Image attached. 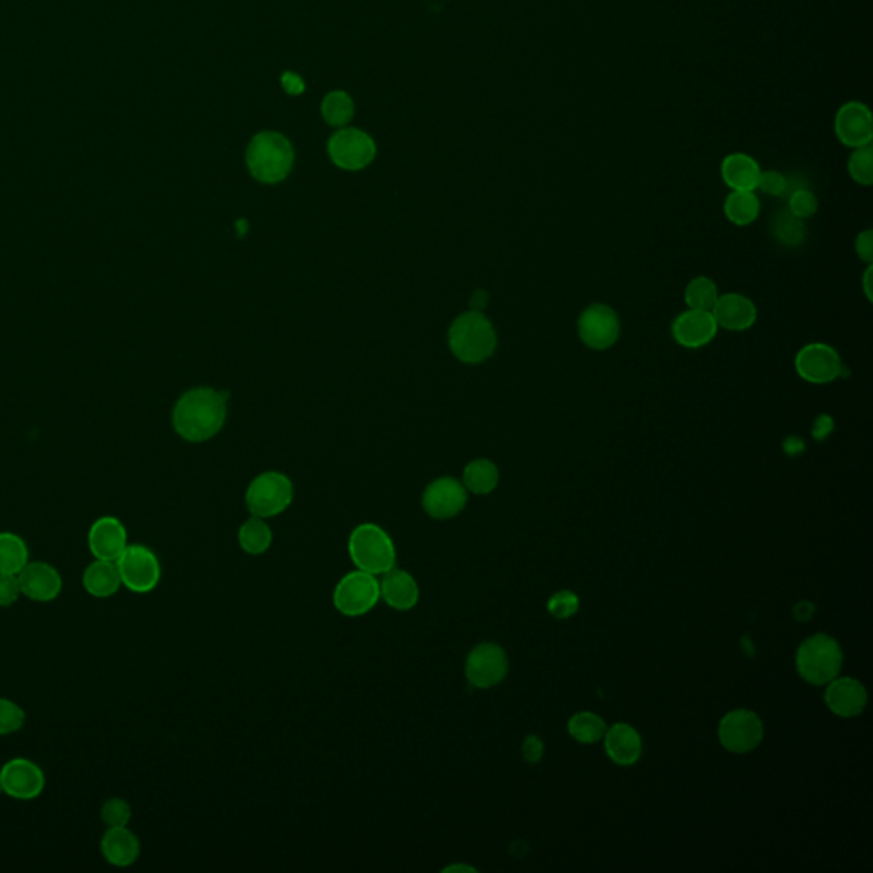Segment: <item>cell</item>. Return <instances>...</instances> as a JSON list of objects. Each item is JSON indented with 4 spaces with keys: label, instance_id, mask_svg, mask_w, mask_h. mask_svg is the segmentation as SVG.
I'll return each instance as SVG.
<instances>
[{
    "label": "cell",
    "instance_id": "cell-49",
    "mask_svg": "<svg viewBox=\"0 0 873 873\" xmlns=\"http://www.w3.org/2000/svg\"><path fill=\"white\" fill-rule=\"evenodd\" d=\"M872 265H867V272L863 275V290H865V295H867L868 301H872Z\"/></svg>",
    "mask_w": 873,
    "mask_h": 873
},
{
    "label": "cell",
    "instance_id": "cell-39",
    "mask_svg": "<svg viewBox=\"0 0 873 873\" xmlns=\"http://www.w3.org/2000/svg\"><path fill=\"white\" fill-rule=\"evenodd\" d=\"M580 601L577 594L570 590H561L548 601V611L556 619H567L579 611Z\"/></svg>",
    "mask_w": 873,
    "mask_h": 873
},
{
    "label": "cell",
    "instance_id": "cell-21",
    "mask_svg": "<svg viewBox=\"0 0 873 873\" xmlns=\"http://www.w3.org/2000/svg\"><path fill=\"white\" fill-rule=\"evenodd\" d=\"M826 703L838 717L851 718L860 715L867 705V691L853 677H834L827 683Z\"/></svg>",
    "mask_w": 873,
    "mask_h": 873
},
{
    "label": "cell",
    "instance_id": "cell-15",
    "mask_svg": "<svg viewBox=\"0 0 873 873\" xmlns=\"http://www.w3.org/2000/svg\"><path fill=\"white\" fill-rule=\"evenodd\" d=\"M834 133L850 149L872 145V111L862 101H848L834 116Z\"/></svg>",
    "mask_w": 873,
    "mask_h": 873
},
{
    "label": "cell",
    "instance_id": "cell-16",
    "mask_svg": "<svg viewBox=\"0 0 873 873\" xmlns=\"http://www.w3.org/2000/svg\"><path fill=\"white\" fill-rule=\"evenodd\" d=\"M0 776L4 785V795L16 800H33L40 797L47 785L43 769L26 758L7 761L0 769Z\"/></svg>",
    "mask_w": 873,
    "mask_h": 873
},
{
    "label": "cell",
    "instance_id": "cell-43",
    "mask_svg": "<svg viewBox=\"0 0 873 873\" xmlns=\"http://www.w3.org/2000/svg\"><path fill=\"white\" fill-rule=\"evenodd\" d=\"M522 754L526 758L527 763L536 764L541 761L544 754L543 741L538 735H527L526 741L522 744Z\"/></svg>",
    "mask_w": 873,
    "mask_h": 873
},
{
    "label": "cell",
    "instance_id": "cell-26",
    "mask_svg": "<svg viewBox=\"0 0 873 873\" xmlns=\"http://www.w3.org/2000/svg\"><path fill=\"white\" fill-rule=\"evenodd\" d=\"M82 587L89 596L108 599L122 589V579L115 561L94 560L82 573Z\"/></svg>",
    "mask_w": 873,
    "mask_h": 873
},
{
    "label": "cell",
    "instance_id": "cell-40",
    "mask_svg": "<svg viewBox=\"0 0 873 873\" xmlns=\"http://www.w3.org/2000/svg\"><path fill=\"white\" fill-rule=\"evenodd\" d=\"M756 190L763 191L764 195H768V197H783L785 193H788V178L775 169L761 171Z\"/></svg>",
    "mask_w": 873,
    "mask_h": 873
},
{
    "label": "cell",
    "instance_id": "cell-50",
    "mask_svg": "<svg viewBox=\"0 0 873 873\" xmlns=\"http://www.w3.org/2000/svg\"><path fill=\"white\" fill-rule=\"evenodd\" d=\"M444 872H476L475 868L469 867V865H449V867L444 868Z\"/></svg>",
    "mask_w": 873,
    "mask_h": 873
},
{
    "label": "cell",
    "instance_id": "cell-38",
    "mask_svg": "<svg viewBox=\"0 0 873 873\" xmlns=\"http://www.w3.org/2000/svg\"><path fill=\"white\" fill-rule=\"evenodd\" d=\"M26 713L23 708L7 698H0V737L16 734L23 729Z\"/></svg>",
    "mask_w": 873,
    "mask_h": 873
},
{
    "label": "cell",
    "instance_id": "cell-8",
    "mask_svg": "<svg viewBox=\"0 0 873 873\" xmlns=\"http://www.w3.org/2000/svg\"><path fill=\"white\" fill-rule=\"evenodd\" d=\"M115 563L123 587L130 592L149 594L161 582L159 558L144 544H128Z\"/></svg>",
    "mask_w": 873,
    "mask_h": 873
},
{
    "label": "cell",
    "instance_id": "cell-11",
    "mask_svg": "<svg viewBox=\"0 0 873 873\" xmlns=\"http://www.w3.org/2000/svg\"><path fill=\"white\" fill-rule=\"evenodd\" d=\"M509 672V659L500 645L483 642L476 645L464 664V674L473 688L488 689L502 683Z\"/></svg>",
    "mask_w": 873,
    "mask_h": 873
},
{
    "label": "cell",
    "instance_id": "cell-28",
    "mask_svg": "<svg viewBox=\"0 0 873 873\" xmlns=\"http://www.w3.org/2000/svg\"><path fill=\"white\" fill-rule=\"evenodd\" d=\"M500 471L490 459H475L464 468L463 485L475 495H488L498 486Z\"/></svg>",
    "mask_w": 873,
    "mask_h": 873
},
{
    "label": "cell",
    "instance_id": "cell-29",
    "mask_svg": "<svg viewBox=\"0 0 873 873\" xmlns=\"http://www.w3.org/2000/svg\"><path fill=\"white\" fill-rule=\"evenodd\" d=\"M239 546L248 555H263L270 550L273 543L272 527L266 524L265 519L251 515L238 532Z\"/></svg>",
    "mask_w": 873,
    "mask_h": 873
},
{
    "label": "cell",
    "instance_id": "cell-22",
    "mask_svg": "<svg viewBox=\"0 0 873 873\" xmlns=\"http://www.w3.org/2000/svg\"><path fill=\"white\" fill-rule=\"evenodd\" d=\"M379 584H381V599L386 601L389 608L396 611H410L420 601L417 579L406 570L391 568L389 572L382 575Z\"/></svg>",
    "mask_w": 873,
    "mask_h": 873
},
{
    "label": "cell",
    "instance_id": "cell-35",
    "mask_svg": "<svg viewBox=\"0 0 873 873\" xmlns=\"http://www.w3.org/2000/svg\"><path fill=\"white\" fill-rule=\"evenodd\" d=\"M848 173L851 180L860 186H872L873 183V151L872 145L858 147L851 152L848 159Z\"/></svg>",
    "mask_w": 873,
    "mask_h": 873
},
{
    "label": "cell",
    "instance_id": "cell-2",
    "mask_svg": "<svg viewBox=\"0 0 873 873\" xmlns=\"http://www.w3.org/2000/svg\"><path fill=\"white\" fill-rule=\"evenodd\" d=\"M497 343L495 326L481 311L461 314L451 324L449 347L464 364H483L495 353Z\"/></svg>",
    "mask_w": 873,
    "mask_h": 873
},
{
    "label": "cell",
    "instance_id": "cell-51",
    "mask_svg": "<svg viewBox=\"0 0 873 873\" xmlns=\"http://www.w3.org/2000/svg\"><path fill=\"white\" fill-rule=\"evenodd\" d=\"M741 645L742 650H744V654H746L747 657H752V655H754V647H752L751 638H747V636H744V638H742Z\"/></svg>",
    "mask_w": 873,
    "mask_h": 873
},
{
    "label": "cell",
    "instance_id": "cell-24",
    "mask_svg": "<svg viewBox=\"0 0 873 873\" xmlns=\"http://www.w3.org/2000/svg\"><path fill=\"white\" fill-rule=\"evenodd\" d=\"M761 171L758 161L744 152L729 154L720 164L723 183L732 191H756Z\"/></svg>",
    "mask_w": 873,
    "mask_h": 873
},
{
    "label": "cell",
    "instance_id": "cell-18",
    "mask_svg": "<svg viewBox=\"0 0 873 873\" xmlns=\"http://www.w3.org/2000/svg\"><path fill=\"white\" fill-rule=\"evenodd\" d=\"M18 579L21 592L29 601H55L64 587L62 575L47 561H28V565L18 573Z\"/></svg>",
    "mask_w": 873,
    "mask_h": 873
},
{
    "label": "cell",
    "instance_id": "cell-4",
    "mask_svg": "<svg viewBox=\"0 0 873 873\" xmlns=\"http://www.w3.org/2000/svg\"><path fill=\"white\" fill-rule=\"evenodd\" d=\"M348 553L355 567L376 577L396 567L393 539L381 526L372 522H365L353 529L348 538Z\"/></svg>",
    "mask_w": 873,
    "mask_h": 873
},
{
    "label": "cell",
    "instance_id": "cell-23",
    "mask_svg": "<svg viewBox=\"0 0 873 873\" xmlns=\"http://www.w3.org/2000/svg\"><path fill=\"white\" fill-rule=\"evenodd\" d=\"M101 855L113 867H130L139 860L140 839L127 827H108L101 838Z\"/></svg>",
    "mask_w": 873,
    "mask_h": 873
},
{
    "label": "cell",
    "instance_id": "cell-47",
    "mask_svg": "<svg viewBox=\"0 0 873 873\" xmlns=\"http://www.w3.org/2000/svg\"><path fill=\"white\" fill-rule=\"evenodd\" d=\"M783 451L787 452L788 456H798L805 451V442L797 435H788L787 439L783 440Z\"/></svg>",
    "mask_w": 873,
    "mask_h": 873
},
{
    "label": "cell",
    "instance_id": "cell-45",
    "mask_svg": "<svg viewBox=\"0 0 873 873\" xmlns=\"http://www.w3.org/2000/svg\"><path fill=\"white\" fill-rule=\"evenodd\" d=\"M282 86H284L285 91L287 93L292 94V96H297V94L304 93V81H302L301 77L294 74V72H285L284 76H282Z\"/></svg>",
    "mask_w": 873,
    "mask_h": 873
},
{
    "label": "cell",
    "instance_id": "cell-19",
    "mask_svg": "<svg viewBox=\"0 0 873 873\" xmlns=\"http://www.w3.org/2000/svg\"><path fill=\"white\" fill-rule=\"evenodd\" d=\"M89 551L94 560L116 561L128 546L127 529L116 517H101L87 534Z\"/></svg>",
    "mask_w": 873,
    "mask_h": 873
},
{
    "label": "cell",
    "instance_id": "cell-32",
    "mask_svg": "<svg viewBox=\"0 0 873 873\" xmlns=\"http://www.w3.org/2000/svg\"><path fill=\"white\" fill-rule=\"evenodd\" d=\"M771 232H773V238L781 246H787V248H797L807 238V227H805L804 220L797 219L788 210H783L776 215L771 222Z\"/></svg>",
    "mask_w": 873,
    "mask_h": 873
},
{
    "label": "cell",
    "instance_id": "cell-13",
    "mask_svg": "<svg viewBox=\"0 0 873 873\" xmlns=\"http://www.w3.org/2000/svg\"><path fill=\"white\" fill-rule=\"evenodd\" d=\"M763 722L751 710H734L727 713L718 725V739L727 751L746 754L763 741Z\"/></svg>",
    "mask_w": 873,
    "mask_h": 873
},
{
    "label": "cell",
    "instance_id": "cell-1",
    "mask_svg": "<svg viewBox=\"0 0 873 873\" xmlns=\"http://www.w3.org/2000/svg\"><path fill=\"white\" fill-rule=\"evenodd\" d=\"M226 393L212 388L191 389L173 411L174 430L188 442H205L219 434L227 417Z\"/></svg>",
    "mask_w": 873,
    "mask_h": 873
},
{
    "label": "cell",
    "instance_id": "cell-12",
    "mask_svg": "<svg viewBox=\"0 0 873 873\" xmlns=\"http://www.w3.org/2000/svg\"><path fill=\"white\" fill-rule=\"evenodd\" d=\"M328 154L338 168L345 171H360L374 161L376 144L372 137L362 130L345 128L331 137L328 142Z\"/></svg>",
    "mask_w": 873,
    "mask_h": 873
},
{
    "label": "cell",
    "instance_id": "cell-9",
    "mask_svg": "<svg viewBox=\"0 0 873 873\" xmlns=\"http://www.w3.org/2000/svg\"><path fill=\"white\" fill-rule=\"evenodd\" d=\"M580 342L594 352H604L618 343L621 321L613 307L602 302L590 304L577 321Z\"/></svg>",
    "mask_w": 873,
    "mask_h": 873
},
{
    "label": "cell",
    "instance_id": "cell-31",
    "mask_svg": "<svg viewBox=\"0 0 873 873\" xmlns=\"http://www.w3.org/2000/svg\"><path fill=\"white\" fill-rule=\"evenodd\" d=\"M720 292H718L715 280L705 275L694 277L689 280L684 290V302L688 309H698V311H712L715 302L718 301Z\"/></svg>",
    "mask_w": 873,
    "mask_h": 873
},
{
    "label": "cell",
    "instance_id": "cell-37",
    "mask_svg": "<svg viewBox=\"0 0 873 873\" xmlns=\"http://www.w3.org/2000/svg\"><path fill=\"white\" fill-rule=\"evenodd\" d=\"M132 819V807L122 797H111L101 807V821L106 827H127Z\"/></svg>",
    "mask_w": 873,
    "mask_h": 873
},
{
    "label": "cell",
    "instance_id": "cell-48",
    "mask_svg": "<svg viewBox=\"0 0 873 873\" xmlns=\"http://www.w3.org/2000/svg\"><path fill=\"white\" fill-rule=\"evenodd\" d=\"M486 302H488V295H486V292H483V290H478L475 297L471 299L473 311H481V309L486 306Z\"/></svg>",
    "mask_w": 873,
    "mask_h": 873
},
{
    "label": "cell",
    "instance_id": "cell-20",
    "mask_svg": "<svg viewBox=\"0 0 873 873\" xmlns=\"http://www.w3.org/2000/svg\"><path fill=\"white\" fill-rule=\"evenodd\" d=\"M718 328L727 331H746L758 321V307L744 294H720L712 309Z\"/></svg>",
    "mask_w": 873,
    "mask_h": 873
},
{
    "label": "cell",
    "instance_id": "cell-10",
    "mask_svg": "<svg viewBox=\"0 0 873 873\" xmlns=\"http://www.w3.org/2000/svg\"><path fill=\"white\" fill-rule=\"evenodd\" d=\"M798 377L810 384H829L848 374L838 350L827 343H809L795 355Z\"/></svg>",
    "mask_w": 873,
    "mask_h": 873
},
{
    "label": "cell",
    "instance_id": "cell-46",
    "mask_svg": "<svg viewBox=\"0 0 873 873\" xmlns=\"http://www.w3.org/2000/svg\"><path fill=\"white\" fill-rule=\"evenodd\" d=\"M816 613V606L812 604L810 601H800L795 604V608H793V616L797 621H809L812 616Z\"/></svg>",
    "mask_w": 873,
    "mask_h": 873
},
{
    "label": "cell",
    "instance_id": "cell-7",
    "mask_svg": "<svg viewBox=\"0 0 873 873\" xmlns=\"http://www.w3.org/2000/svg\"><path fill=\"white\" fill-rule=\"evenodd\" d=\"M379 599H381L379 579L376 575L359 568L342 577L333 592L336 611L347 618H359L371 613Z\"/></svg>",
    "mask_w": 873,
    "mask_h": 873
},
{
    "label": "cell",
    "instance_id": "cell-25",
    "mask_svg": "<svg viewBox=\"0 0 873 873\" xmlns=\"http://www.w3.org/2000/svg\"><path fill=\"white\" fill-rule=\"evenodd\" d=\"M609 758L619 766H631L642 756V739L628 723H616L604 734Z\"/></svg>",
    "mask_w": 873,
    "mask_h": 873
},
{
    "label": "cell",
    "instance_id": "cell-30",
    "mask_svg": "<svg viewBox=\"0 0 873 873\" xmlns=\"http://www.w3.org/2000/svg\"><path fill=\"white\" fill-rule=\"evenodd\" d=\"M29 561L28 544L14 532H0V573L18 575Z\"/></svg>",
    "mask_w": 873,
    "mask_h": 873
},
{
    "label": "cell",
    "instance_id": "cell-41",
    "mask_svg": "<svg viewBox=\"0 0 873 873\" xmlns=\"http://www.w3.org/2000/svg\"><path fill=\"white\" fill-rule=\"evenodd\" d=\"M23 596L18 575L0 573V608H11Z\"/></svg>",
    "mask_w": 873,
    "mask_h": 873
},
{
    "label": "cell",
    "instance_id": "cell-27",
    "mask_svg": "<svg viewBox=\"0 0 873 873\" xmlns=\"http://www.w3.org/2000/svg\"><path fill=\"white\" fill-rule=\"evenodd\" d=\"M723 214L737 227L754 224L761 214V202L756 191H730L723 202Z\"/></svg>",
    "mask_w": 873,
    "mask_h": 873
},
{
    "label": "cell",
    "instance_id": "cell-17",
    "mask_svg": "<svg viewBox=\"0 0 873 873\" xmlns=\"http://www.w3.org/2000/svg\"><path fill=\"white\" fill-rule=\"evenodd\" d=\"M718 330L720 328L713 318L712 311H698V309H686L684 313L676 316L671 326L674 342L688 350H700L710 345L715 340Z\"/></svg>",
    "mask_w": 873,
    "mask_h": 873
},
{
    "label": "cell",
    "instance_id": "cell-14",
    "mask_svg": "<svg viewBox=\"0 0 873 873\" xmlns=\"http://www.w3.org/2000/svg\"><path fill=\"white\" fill-rule=\"evenodd\" d=\"M468 490L452 476H442L425 488L423 510L435 521H449L463 512L468 503Z\"/></svg>",
    "mask_w": 873,
    "mask_h": 873
},
{
    "label": "cell",
    "instance_id": "cell-34",
    "mask_svg": "<svg viewBox=\"0 0 873 873\" xmlns=\"http://www.w3.org/2000/svg\"><path fill=\"white\" fill-rule=\"evenodd\" d=\"M321 113L326 122L333 127H342L345 123L350 122L353 116V101L347 93L343 91H333L323 99L321 105Z\"/></svg>",
    "mask_w": 873,
    "mask_h": 873
},
{
    "label": "cell",
    "instance_id": "cell-33",
    "mask_svg": "<svg viewBox=\"0 0 873 873\" xmlns=\"http://www.w3.org/2000/svg\"><path fill=\"white\" fill-rule=\"evenodd\" d=\"M606 722L596 713L580 712L573 715L568 722V732L575 741L582 744H594L604 739L606 734Z\"/></svg>",
    "mask_w": 873,
    "mask_h": 873
},
{
    "label": "cell",
    "instance_id": "cell-42",
    "mask_svg": "<svg viewBox=\"0 0 873 873\" xmlns=\"http://www.w3.org/2000/svg\"><path fill=\"white\" fill-rule=\"evenodd\" d=\"M855 251L856 256L860 258V260L865 261L867 265H872L873 261V232L872 229H867V231L860 232L858 236H856L855 241Z\"/></svg>",
    "mask_w": 873,
    "mask_h": 873
},
{
    "label": "cell",
    "instance_id": "cell-5",
    "mask_svg": "<svg viewBox=\"0 0 873 873\" xmlns=\"http://www.w3.org/2000/svg\"><path fill=\"white\" fill-rule=\"evenodd\" d=\"M843 665V650L833 636L819 635L807 638L797 650V671L804 681L824 686L838 677Z\"/></svg>",
    "mask_w": 873,
    "mask_h": 873
},
{
    "label": "cell",
    "instance_id": "cell-52",
    "mask_svg": "<svg viewBox=\"0 0 873 873\" xmlns=\"http://www.w3.org/2000/svg\"><path fill=\"white\" fill-rule=\"evenodd\" d=\"M0 795H4V785H2V776H0Z\"/></svg>",
    "mask_w": 873,
    "mask_h": 873
},
{
    "label": "cell",
    "instance_id": "cell-6",
    "mask_svg": "<svg viewBox=\"0 0 873 873\" xmlns=\"http://www.w3.org/2000/svg\"><path fill=\"white\" fill-rule=\"evenodd\" d=\"M294 502V485L287 476L277 471H266L256 476L246 490V507L251 515L270 519L289 509Z\"/></svg>",
    "mask_w": 873,
    "mask_h": 873
},
{
    "label": "cell",
    "instance_id": "cell-3",
    "mask_svg": "<svg viewBox=\"0 0 873 873\" xmlns=\"http://www.w3.org/2000/svg\"><path fill=\"white\" fill-rule=\"evenodd\" d=\"M246 164L253 178L265 185H277L294 166V149L284 135L261 132L249 144Z\"/></svg>",
    "mask_w": 873,
    "mask_h": 873
},
{
    "label": "cell",
    "instance_id": "cell-36",
    "mask_svg": "<svg viewBox=\"0 0 873 873\" xmlns=\"http://www.w3.org/2000/svg\"><path fill=\"white\" fill-rule=\"evenodd\" d=\"M819 210V200L816 193L807 186H800L788 193V212L797 219L807 220L814 217Z\"/></svg>",
    "mask_w": 873,
    "mask_h": 873
},
{
    "label": "cell",
    "instance_id": "cell-44",
    "mask_svg": "<svg viewBox=\"0 0 873 873\" xmlns=\"http://www.w3.org/2000/svg\"><path fill=\"white\" fill-rule=\"evenodd\" d=\"M834 432V418L831 415H826V413H822L819 417L814 420V425H812V437L817 442H824V440L829 437V435Z\"/></svg>",
    "mask_w": 873,
    "mask_h": 873
}]
</instances>
